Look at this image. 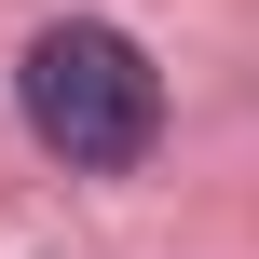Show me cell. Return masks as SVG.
I'll return each mask as SVG.
<instances>
[{
  "label": "cell",
  "instance_id": "cell-1",
  "mask_svg": "<svg viewBox=\"0 0 259 259\" xmlns=\"http://www.w3.org/2000/svg\"><path fill=\"white\" fill-rule=\"evenodd\" d=\"M14 109H27V137H41L55 164L123 178V164H150V137H164V68H150L123 27L68 14V27H41V41L14 55Z\"/></svg>",
  "mask_w": 259,
  "mask_h": 259
}]
</instances>
